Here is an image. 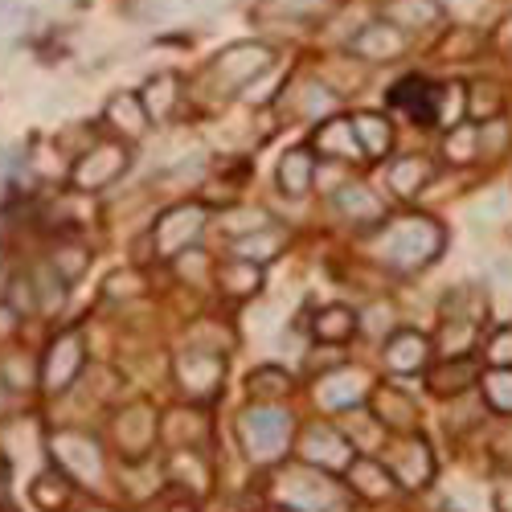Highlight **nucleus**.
<instances>
[{
	"label": "nucleus",
	"mask_w": 512,
	"mask_h": 512,
	"mask_svg": "<svg viewBox=\"0 0 512 512\" xmlns=\"http://www.w3.org/2000/svg\"><path fill=\"white\" fill-rule=\"evenodd\" d=\"M115 443H119L123 459L140 463L148 455V447L156 443V414H152V406L136 402V406L119 410V418H115Z\"/></svg>",
	"instance_id": "8"
},
{
	"label": "nucleus",
	"mask_w": 512,
	"mask_h": 512,
	"mask_svg": "<svg viewBox=\"0 0 512 512\" xmlns=\"http://www.w3.org/2000/svg\"><path fill=\"white\" fill-rule=\"evenodd\" d=\"M107 123L115 127V132H123L127 140H140L144 127H148V115L140 107V95H115L107 103Z\"/></svg>",
	"instance_id": "23"
},
{
	"label": "nucleus",
	"mask_w": 512,
	"mask_h": 512,
	"mask_svg": "<svg viewBox=\"0 0 512 512\" xmlns=\"http://www.w3.org/2000/svg\"><path fill=\"white\" fill-rule=\"evenodd\" d=\"M238 439L246 447V455L254 463H271L287 451L291 439V414L275 410V406H250L238 418Z\"/></svg>",
	"instance_id": "2"
},
{
	"label": "nucleus",
	"mask_w": 512,
	"mask_h": 512,
	"mask_svg": "<svg viewBox=\"0 0 512 512\" xmlns=\"http://www.w3.org/2000/svg\"><path fill=\"white\" fill-rule=\"evenodd\" d=\"M267 512H295V508H267Z\"/></svg>",
	"instance_id": "53"
},
{
	"label": "nucleus",
	"mask_w": 512,
	"mask_h": 512,
	"mask_svg": "<svg viewBox=\"0 0 512 512\" xmlns=\"http://www.w3.org/2000/svg\"><path fill=\"white\" fill-rule=\"evenodd\" d=\"M259 287H263V271L254 263H246V259H238L222 271V291L226 295H254Z\"/></svg>",
	"instance_id": "34"
},
{
	"label": "nucleus",
	"mask_w": 512,
	"mask_h": 512,
	"mask_svg": "<svg viewBox=\"0 0 512 512\" xmlns=\"http://www.w3.org/2000/svg\"><path fill=\"white\" fill-rule=\"evenodd\" d=\"M300 455L312 463V467H324V472H336V467H349L353 463V447L349 439L336 431L328 422H312L304 431V443H300Z\"/></svg>",
	"instance_id": "10"
},
{
	"label": "nucleus",
	"mask_w": 512,
	"mask_h": 512,
	"mask_svg": "<svg viewBox=\"0 0 512 512\" xmlns=\"http://www.w3.org/2000/svg\"><path fill=\"white\" fill-rule=\"evenodd\" d=\"M369 394V377L361 369H332L316 381V402L324 410H353Z\"/></svg>",
	"instance_id": "12"
},
{
	"label": "nucleus",
	"mask_w": 512,
	"mask_h": 512,
	"mask_svg": "<svg viewBox=\"0 0 512 512\" xmlns=\"http://www.w3.org/2000/svg\"><path fill=\"white\" fill-rule=\"evenodd\" d=\"M316 148H320L324 156H336V160H357V156H365L361 144H357V136H353V123H349V119H328L320 132H316Z\"/></svg>",
	"instance_id": "22"
},
{
	"label": "nucleus",
	"mask_w": 512,
	"mask_h": 512,
	"mask_svg": "<svg viewBox=\"0 0 512 512\" xmlns=\"http://www.w3.org/2000/svg\"><path fill=\"white\" fill-rule=\"evenodd\" d=\"M504 205H508V197H504V193H492L488 201L476 205V213H480V218H484V213H504Z\"/></svg>",
	"instance_id": "48"
},
{
	"label": "nucleus",
	"mask_w": 512,
	"mask_h": 512,
	"mask_svg": "<svg viewBox=\"0 0 512 512\" xmlns=\"http://www.w3.org/2000/svg\"><path fill=\"white\" fill-rule=\"evenodd\" d=\"M250 394H254V398H263V402L287 398V394H291V377H287L283 369H275V365L254 369V373H250Z\"/></svg>",
	"instance_id": "35"
},
{
	"label": "nucleus",
	"mask_w": 512,
	"mask_h": 512,
	"mask_svg": "<svg viewBox=\"0 0 512 512\" xmlns=\"http://www.w3.org/2000/svg\"><path fill=\"white\" fill-rule=\"evenodd\" d=\"M336 209L345 213L349 222H357V226L381 222V213H386V205H381V197L369 185H345V189L336 193Z\"/></svg>",
	"instance_id": "19"
},
{
	"label": "nucleus",
	"mask_w": 512,
	"mask_h": 512,
	"mask_svg": "<svg viewBox=\"0 0 512 512\" xmlns=\"http://www.w3.org/2000/svg\"><path fill=\"white\" fill-rule=\"evenodd\" d=\"M164 512H197V508H193L189 500H168V504H164Z\"/></svg>",
	"instance_id": "49"
},
{
	"label": "nucleus",
	"mask_w": 512,
	"mask_h": 512,
	"mask_svg": "<svg viewBox=\"0 0 512 512\" xmlns=\"http://www.w3.org/2000/svg\"><path fill=\"white\" fill-rule=\"evenodd\" d=\"M386 472H390L394 484H402V488H422V484H431V476H435V455H431V447H426L422 439L406 435V439L390 451V467H386Z\"/></svg>",
	"instance_id": "11"
},
{
	"label": "nucleus",
	"mask_w": 512,
	"mask_h": 512,
	"mask_svg": "<svg viewBox=\"0 0 512 512\" xmlns=\"http://www.w3.org/2000/svg\"><path fill=\"white\" fill-rule=\"evenodd\" d=\"M82 361H87V349H82V332L54 336V345L46 349V361H41V386H46L50 394H62L70 381L78 377Z\"/></svg>",
	"instance_id": "6"
},
{
	"label": "nucleus",
	"mask_w": 512,
	"mask_h": 512,
	"mask_svg": "<svg viewBox=\"0 0 512 512\" xmlns=\"http://www.w3.org/2000/svg\"><path fill=\"white\" fill-rule=\"evenodd\" d=\"M87 512H115V508H107V504H95V508H87Z\"/></svg>",
	"instance_id": "52"
},
{
	"label": "nucleus",
	"mask_w": 512,
	"mask_h": 512,
	"mask_svg": "<svg viewBox=\"0 0 512 512\" xmlns=\"http://www.w3.org/2000/svg\"><path fill=\"white\" fill-rule=\"evenodd\" d=\"M156 431L164 435L168 447L185 451V447H201L209 439V418L201 410H168Z\"/></svg>",
	"instance_id": "15"
},
{
	"label": "nucleus",
	"mask_w": 512,
	"mask_h": 512,
	"mask_svg": "<svg viewBox=\"0 0 512 512\" xmlns=\"http://www.w3.org/2000/svg\"><path fill=\"white\" fill-rule=\"evenodd\" d=\"M58 467L70 476V480H82V484H99L103 480V451L91 435L82 431H58L54 443H50Z\"/></svg>",
	"instance_id": "4"
},
{
	"label": "nucleus",
	"mask_w": 512,
	"mask_h": 512,
	"mask_svg": "<svg viewBox=\"0 0 512 512\" xmlns=\"http://www.w3.org/2000/svg\"><path fill=\"white\" fill-rule=\"evenodd\" d=\"M177 386L189 394V398H213L222 390V377H226V361L222 353H213L205 345H189L177 353Z\"/></svg>",
	"instance_id": "3"
},
{
	"label": "nucleus",
	"mask_w": 512,
	"mask_h": 512,
	"mask_svg": "<svg viewBox=\"0 0 512 512\" xmlns=\"http://www.w3.org/2000/svg\"><path fill=\"white\" fill-rule=\"evenodd\" d=\"M316 336L320 340H328V345H345V340L357 332V316L349 312V308H340V304H332V308H324L320 316H316Z\"/></svg>",
	"instance_id": "32"
},
{
	"label": "nucleus",
	"mask_w": 512,
	"mask_h": 512,
	"mask_svg": "<svg viewBox=\"0 0 512 512\" xmlns=\"http://www.w3.org/2000/svg\"><path fill=\"white\" fill-rule=\"evenodd\" d=\"M459 115H463V87H459V82H447V87L435 95V119L455 127Z\"/></svg>",
	"instance_id": "41"
},
{
	"label": "nucleus",
	"mask_w": 512,
	"mask_h": 512,
	"mask_svg": "<svg viewBox=\"0 0 512 512\" xmlns=\"http://www.w3.org/2000/svg\"><path fill=\"white\" fill-rule=\"evenodd\" d=\"M123 168H127V148L99 144V148H91L87 156L74 164V189H82V193L107 189L115 177H123Z\"/></svg>",
	"instance_id": "9"
},
{
	"label": "nucleus",
	"mask_w": 512,
	"mask_h": 512,
	"mask_svg": "<svg viewBox=\"0 0 512 512\" xmlns=\"http://www.w3.org/2000/svg\"><path fill=\"white\" fill-rule=\"evenodd\" d=\"M500 107H504V95L496 91V82H476L472 95H463V111H472V115L484 119V123L496 119Z\"/></svg>",
	"instance_id": "38"
},
{
	"label": "nucleus",
	"mask_w": 512,
	"mask_h": 512,
	"mask_svg": "<svg viewBox=\"0 0 512 512\" xmlns=\"http://www.w3.org/2000/svg\"><path fill=\"white\" fill-rule=\"evenodd\" d=\"M263 70H271V50L254 46V41H238V46L222 50V58L213 62V78H218L226 91L246 87V82H254Z\"/></svg>",
	"instance_id": "7"
},
{
	"label": "nucleus",
	"mask_w": 512,
	"mask_h": 512,
	"mask_svg": "<svg viewBox=\"0 0 512 512\" xmlns=\"http://www.w3.org/2000/svg\"><path fill=\"white\" fill-rule=\"evenodd\" d=\"M484 402L500 414H512V365H496L484 377Z\"/></svg>",
	"instance_id": "37"
},
{
	"label": "nucleus",
	"mask_w": 512,
	"mask_h": 512,
	"mask_svg": "<svg viewBox=\"0 0 512 512\" xmlns=\"http://www.w3.org/2000/svg\"><path fill=\"white\" fill-rule=\"evenodd\" d=\"M168 476H173L177 484H185V488H193V492H205L209 488V467L197 455V447L173 451V459H168Z\"/></svg>",
	"instance_id": "30"
},
{
	"label": "nucleus",
	"mask_w": 512,
	"mask_h": 512,
	"mask_svg": "<svg viewBox=\"0 0 512 512\" xmlns=\"http://www.w3.org/2000/svg\"><path fill=\"white\" fill-rule=\"evenodd\" d=\"M140 291H144V283H140V275H132V271L107 279V295H111V300H119V295H140Z\"/></svg>",
	"instance_id": "45"
},
{
	"label": "nucleus",
	"mask_w": 512,
	"mask_h": 512,
	"mask_svg": "<svg viewBox=\"0 0 512 512\" xmlns=\"http://www.w3.org/2000/svg\"><path fill=\"white\" fill-rule=\"evenodd\" d=\"M435 87H426V82H418V78H410V82H402V87L394 91V103L398 107H406L414 119H422V123H431L435 119Z\"/></svg>",
	"instance_id": "31"
},
{
	"label": "nucleus",
	"mask_w": 512,
	"mask_h": 512,
	"mask_svg": "<svg viewBox=\"0 0 512 512\" xmlns=\"http://www.w3.org/2000/svg\"><path fill=\"white\" fill-rule=\"evenodd\" d=\"M5 406H9V386L0 381V414H5Z\"/></svg>",
	"instance_id": "50"
},
{
	"label": "nucleus",
	"mask_w": 512,
	"mask_h": 512,
	"mask_svg": "<svg viewBox=\"0 0 512 512\" xmlns=\"http://www.w3.org/2000/svg\"><path fill=\"white\" fill-rule=\"evenodd\" d=\"M87 263H91V250H87V246H78V242H62V246H54V259H50V267H54L66 283H74L82 271H87Z\"/></svg>",
	"instance_id": "36"
},
{
	"label": "nucleus",
	"mask_w": 512,
	"mask_h": 512,
	"mask_svg": "<svg viewBox=\"0 0 512 512\" xmlns=\"http://www.w3.org/2000/svg\"><path fill=\"white\" fill-rule=\"evenodd\" d=\"M29 283H33V300H37V308H46V312H50V308L62 304V283H66V279H62L54 267H37V275H33Z\"/></svg>",
	"instance_id": "40"
},
{
	"label": "nucleus",
	"mask_w": 512,
	"mask_h": 512,
	"mask_svg": "<svg viewBox=\"0 0 512 512\" xmlns=\"http://www.w3.org/2000/svg\"><path fill=\"white\" fill-rule=\"evenodd\" d=\"M472 381H476V361L472 357H455V361L431 369V390L443 394V398H459Z\"/></svg>",
	"instance_id": "25"
},
{
	"label": "nucleus",
	"mask_w": 512,
	"mask_h": 512,
	"mask_svg": "<svg viewBox=\"0 0 512 512\" xmlns=\"http://www.w3.org/2000/svg\"><path fill=\"white\" fill-rule=\"evenodd\" d=\"M402 50H406V37L390 21H373L353 37V54H361L369 62H394Z\"/></svg>",
	"instance_id": "13"
},
{
	"label": "nucleus",
	"mask_w": 512,
	"mask_h": 512,
	"mask_svg": "<svg viewBox=\"0 0 512 512\" xmlns=\"http://www.w3.org/2000/svg\"><path fill=\"white\" fill-rule=\"evenodd\" d=\"M283 500H287V508L316 512V508L332 504L336 492L320 472H291V476H283Z\"/></svg>",
	"instance_id": "14"
},
{
	"label": "nucleus",
	"mask_w": 512,
	"mask_h": 512,
	"mask_svg": "<svg viewBox=\"0 0 512 512\" xmlns=\"http://www.w3.org/2000/svg\"><path fill=\"white\" fill-rule=\"evenodd\" d=\"M426 361H431V340L418 332H398L386 345V369L394 373H418Z\"/></svg>",
	"instance_id": "17"
},
{
	"label": "nucleus",
	"mask_w": 512,
	"mask_h": 512,
	"mask_svg": "<svg viewBox=\"0 0 512 512\" xmlns=\"http://www.w3.org/2000/svg\"><path fill=\"white\" fill-rule=\"evenodd\" d=\"M447 234L435 218H422V213H406V218H394L386 222V230H381L369 250L377 254L386 267L394 271H418L426 263H435L439 259V250H443Z\"/></svg>",
	"instance_id": "1"
},
{
	"label": "nucleus",
	"mask_w": 512,
	"mask_h": 512,
	"mask_svg": "<svg viewBox=\"0 0 512 512\" xmlns=\"http://www.w3.org/2000/svg\"><path fill=\"white\" fill-rule=\"evenodd\" d=\"M201 230H205V209L201 205H173L152 230L156 254L160 259H177L181 250H189V242H197Z\"/></svg>",
	"instance_id": "5"
},
{
	"label": "nucleus",
	"mask_w": 512,
	"mask_h": 512,
	"mask_svg": "<svg viewBox=\"0 0 512 512\" xmlns=\"http://www.w3.org/2000/svg\"><path fill=\"white\" fill-rule=\"evenodd\" d=\"M373 418L386 426V431L410 435L414 426H418V406H414L402 390H377V394H373Z\"/></svg>",
	"instance_id": "16"
},
{
	"label": "nucleus",
	"mask_w": 512,
	"mask_h": 512,
	"mask_svg": "<svg viewBox=\"0 0 512 512\" xmlns=\"http://www.w3.org/2000/svg\"><path fill=\"white\" fill-rule=\"evenodd\" d=\"M349 123H353V136H357V144H361L365 156H386L390 152V144H394L390 119H381V115H357Z\"/></svg>",
	"instance_id": "26"
},
{
	"label": "nucleus",
	"mask_w": 512,
	"mask_h": 512,
	"mask_svg": "<svg viewBox=\"0 0 512 512\" xmlns=\"http://www.w3.org/2000/svg\"><path fill=\"white\" fill-rule=\"evenodd\" d=\"M386 181L398 197H414L418 189H426V181H431V164H426L422 156H402V160L390 164Z\"/></svg>",
	"instance_id": "27"
},
{
	"label": "nucleus",
	"mask_w": 512,
	"mask_h": 512,
	"mask_svg": "<svg viewBox=\"0 0 512 512\" xmlns=\"http://www.w3.org/2000/svg\"><path fill=\"white\" fill-rule=\"evenodd\" d=\"M332 103H336V99H332V91H324L320 82H308V87H304V107H300V111L316 119V115L332 111Z\"/></svg>",
	"instance_id": "43"
},
{
	"label": "nucleus",
	"mask_w": 512,
	"mask_h": 512,
	"mask_svg": "<svg viewBox=\"0 0 512 512\" xmlns=\"http://www.w3.org/2000/svg\"><path fill=\"white\" fill-rule=\"evenodd\" d=\"M488 312V295L480 287H459L455 295H447L443 304V324H463V328H476Z\"/></svg>",
	"instance_id": "21"
},
{
	"label": "nucleus",
	"mask_w": 512,
	"mask_h": 512,
	"mask_svg": "<svg viewBox=\"0 0 512 512\" xmlns=\"http://www.w3.org/2000/svg\"><path fill=\"white\" fill-rule=\"evenodd\" d=\"M386 21L394 29H426L439 21L435 0H386Z\"/></svg>",
	"instance_id": "24"
},
{
	"label": "nucleus",
	"mask_w": 512,
	"mask_h": 512,
	"mask_svg": "<svg viewBox=\"0 0 512 512\" xmlns=\"http://www.w3.org/2000/svg\"><path fill=\"white\" fill-rule=\"evenodd\" d=\"M177 99H181L177 78H173V74H156V78L148 82V87H144V95H140V107H144V115L164 119V115H173Z\"/></svg>",
	"instance_id": "29"
},
{
	"label": "nucleus",
	"mask_w": 512,
	"mask_h": 512,
	"mask_svg": "<svg viewBox=\"0 0 512 512\" xmlns=\"http://www.w3.org/2000/svg\"><path fill=\"white\" fill-rule=\"evenodd\" d=\"M312 177H316V160H312L308 148H291L279 160V189L287 197H304L312 189Z\"/></svg>",
	"instance_id": "20"
},
{
	"label": "nucleus",
	"mask_w": 512,
	"mask_h": 512,
	"mask_svg": "<svg viewBox=\"0 0 512 512\" xmlns=\"http://www.w3.org/2000/svg\"><path fill=\"white\" fill-rule=\"evenodd\" d=\"M279 250H283V234H279V230H271V226L254 230V234H242V238H238V246H234L238 259H246V263H254V267L271 263Z\"/></svg>",
	"instance_id": "28"
},
{
	"label": "nucleus",
	"mask_w": 512,
	"mask_h": 512,
	"mask_svg": "<svg viewBox=\"0 0 512 512\" xmlns=\"http://www.w3.org/2000/svg\"><path fill=\"white\" fill-rule=\"evenodd\" d=\"M500 41H504V46H512V21H508V25L500 29Z\"/></svg>",
	"instance_id": "51"
},
{
	"label": "nucleus",
	"mask_w": 512,
	"mask_h": 512,
	"mask_svg": "<svg viewBox=\"0 0 512 512\" xmlns=\"http://www.w3.org/2000/svg\"><path fill=\"white\" fill-rule=\"evenodd\" d=\"M492 504H496V512H512V480L496 484V492H492Z\"/></svg>",
	"instance_id": "47"
},
{
	"label": "nucleus",
	"mask_w": 512,
	"mask_h": 512,
	"mask_svg": "<svg viewBox=\"0 0 512 512\" xmlns=\"http://www.w3.org/2000/svg\"><path fill=\"white\" fill-rule=\"evenodd\" d=\"M349 484L353 492H361L365 500H386L394 496V476L386 472V463H377V459H353L349 463Z\"/></svg>",
	"instance_id": "18"
},
{
	"label": "nucleus",
	"mask_w": 512,
	"mask_h": 512,
	"mask_svg": "<svg viewBox=\"0 0 512 512\" xmlns=\"http://www.w3.org/2000/svg\"><path fill=\"white\" fill-rule=\"evenodd\" d=\"M324 5H328V0H275L279 13H316Z\"/></svg>",
	"instance_id": "46"
},
{
	"label": "nucleus",
	"mask_w": 512,
	"mask_h": 512,
	"mask_svg": "<svg viewBox=\"0 0 512 512\" xmlns=\"http://www.w3.org/2000/svg\"><path fill=\"white\" fill-rule=\"evenodd\" d=\"M267 226V213H259V209H238V213H230V218H222V230L226 234H254V230H263Z\"/></svg>",
	"instance_id": "42"
},
{
	"label": "nucleus",
	"mask_w": 512,
	"mask_h": 512,
	"mask_svg": "<svg viewBox=\"0 0 512 512\" xmlns=\"http://www.w3.org/2000/svg\"><path fill=\"white\" fill-rule=\"evenodd\" d=\"M476 148H480V132L476 127H451V136H447V144H443V152H447V160L451 164H472L476 160Z\"/></svg>",
	"instance_id": "39"
},
{
	"label": "nucleus",
	"mask_w": 512,
	"mask_h": 512,
	"mask_svg": "<svg viewBox=\"0 0 512 512\" xmlns=\"http://www.w3.org/2000/svg\"><path fill=\"white\" fill-rule=\"evenodd\" d=\"M488 361L492 365H512V328H500L488 340Z\"/></svg>",
	"instance_id": "44"
},
{
	"label": "nucleus",
	"mask_w": 512,
	"mask_h": 512,
	"mask_svg": "<svg viewBox=\"0 0 512 512\" xmlns=\"http://www.w3.org/2000/svg\"><path fill=\"white\" fill-rule=\"evenodd\" d=\"M29 496H33V504H37V508L58 512V508H66V504H70V480H66V476H58V472H46V476H37V480H33Z\"/></svg>",
	"instance_id": "33"
}]
</instances>
